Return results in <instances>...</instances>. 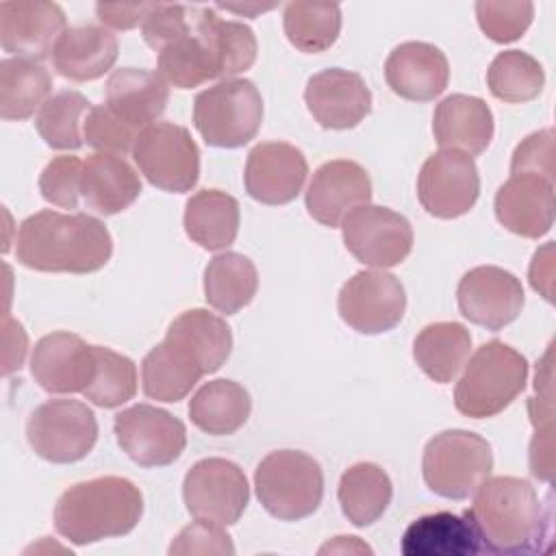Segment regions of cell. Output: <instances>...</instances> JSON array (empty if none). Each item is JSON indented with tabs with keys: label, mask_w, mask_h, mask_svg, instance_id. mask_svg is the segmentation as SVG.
I'll use <instances>...</instances> for the list:
<instances>
[{
	"label": "cell",
	"mask_w": 556,
	"mask_h": 556,
	"mask_svg": "<svg viewBox=\"0 0 556 556\" xmlns=\"http://www.w3.org/2000/svg\"><path fill=\"white\" fill-rule=\"evenodd\" d=\"M232 332L228 324L204 311L180 313L141 363V387L150 400L180 402L195 382L217 371L230 356Z\"/></svg>",
	"instance_id": "obj_1"
},
{
	"label": "cell",
	"mask_w": 556,
	"mask_h": 556,
	"mask_svg": "<svg viewBox=\"0 0 556 556\" xmlns=\"http://www.w3.org/2000/svg\"><path fill=\"white\" fill-rule=\"evenodd\" d=\"M113 254L106 226L85 213L39 211L20 224L15 256L35 271L91 274Z\"/></svg>",
	"instance_id": "obj_2"
},
{
	"label": "cell",
	"mask_w": 556,
	"mask_h": 556,
	"mask_svg": "<svg viewBox=\"0 0 556 556\" xmlns=\"http://www.w3.org/2000/svg\"><path fill=\"white\" fill-rule=\"evenodd\" d=\"M465 513L486 552L536 554L547 549L552 517L528 480L486 478Z\"/></svg>",
	"instance_id": "obj_3"
},
{
	"label": "cell",
	"mask_w": 556,
	"mask_h": 556,
	"mask_svg": "<svg viewBox=\"0 0 556 556\" xmlns=\"http://www.w3.org/2000/svg\"><path fill=\"white\" fill-rule=\"evenodd\" d=\"M143 495L135 482L102 476L72 484L54 506L56 532L74 545L124 536L139 523Z\"/></svg>",
	"instance_id": "obj_4"
},
{
	"label": "cell",
	"mask_w": 556,
	"mask_h": 556,
	"mask_svg": "<svg viewBox=\"0 0 556 556\" xmlns=\"http://www.w3.org/2000/svg\"><path fill=\"white\" fill-rule=\"evenodd\" d=\"M528 380V361L504 341L480 345L454 391L456 410L471 419H484L502 413L523 391Z\"/></svg>",
	"instance_id": "obj_5"
},
{
	"label": "cell",
	"mask_w": 556,
	"mask_h": 556,
	"mask_svg": "<svg viewBox=\"0 0 556 556\" xmlns=\"http://www.w3.org/2000/svg\"><path fill=\"white\" fill-rule=\"evenodd\" d=\"M254 489L258 502L271 517L298 521L319 508L324 473L313 456L298 450H278L258 463Z\"/></svg>",
	"instance_id": "obj_6"
},
{
	"label": "cell",
	"mask_w": 556,
	"mask_h": 556,
	"mask_svg": "<svg viewBox=\"0 0 556 556\" xmlns=\"http://www.w3.org/2000/svg\"><path fill=\"white\" fill-rule=\"evenodd\" d=\"M493 452L469 430H443L424 450L421 471L428 489L445 500H467L489 478Z\"/></svg>",
	"instance_id": "obj_7"
},
{
	"label": "cell",
	"mask_w": 556,
	"mask_h": 556,
	"mask_svg": "<svg viewBox=\"0 0 556 556\" xmlns=\"http://www.w3.org/2000/svg\"><path fill=\"white\" fill-rule=\"evenodd\" d=\"M261 122L263 98L248 78L219 80L195 96L193 124L208 146H245L256 137Z\"/></svg>",
	"instance_id": "obj_8"
},
{
	"label": "cell",
	"mask_w": 556,
	"mask_h": 556,
	"mask_svg": "<svg viewBox=\"0 0 556 556\" xmlns=\"http://www.w3.org/2000/svg\"><path fill=\"white\" fill-rule=\"evenodd\" d=\"M26 439L39 458L67 465L93 450L98 421L93 410L78 400H48L30 413Z\"/></svg>",
	"instance_id": "obj_9"
},
{
	"label": "cell",
	"mask_w": 556,
	"mask_h": 556,
	"mask_svg": "<svg viewBox=\"0 0 556 556\" xmlns=\"http://www.w3.org/2000/svg\"><path fill=\"white\" fill-rule=\"evenodd\" d=\"M132 159L146 180L167 193L191 191L200 176V150L185 126L156 122L143 128Z\"/></svg>",
	"instance_id": "obj_10"
},
{
	"label": "cell",
	"mask_w": 556,
	"mask_h": 556,
	"mask_svg": "<svg viewBox=\"0 0 556 556\" xmlns=\"http://www.w3.org/2000/svg\"><path fill=\"white\" fill-rule=\"evenodd\" d=\"M182 497L193 519L232 526L243 515L250 489L243 469L226 458H202L185 476Z\"/></svg>",
	"instance_id": "obj_11"
},
{
	"label": "cell",
	"mask_w": 556,
	"mask_h": 556,
	"mask_svg": "<svg viewBox=\"0 0 556 556\" xmlns=\"http://www.w3.org/2000/svg\"><path fill=\"white\" fill-rule=\"evenodd\" d=\"M113 430L122 452L141 467L172 465L187 445L185 424L152 404H135L117 413Z\"/></svg>",
	"instance_id": "obj_12"
},
{
	"label": "cell",
	"mask_w": 556,
	"mask_h": 556,
	"mask_svg": "<svg viewBox=\"0 0 556 556\" xmlns=\"http://www.w3.org/2000/svg\"><path fill=\"white\" fill-rule=\"evenodd\" d=\"M341 228L350 254L369 267H395L413 250L410 222L387 206H358L341 222Z\"/></svg>",
	"instance_id": "obj_13"
},
{
	"label": "cell",
	"mask_w": 556,
	"mask_h": 556,
	"mask_svg": "<svg viewBox=\"0 0 556 556\" xmlns=\"http://www.w3.org/2000/svg\"><path fill=\"white\" fill-rule=\"evenodd\" d=\"M341 319L363 334L393 330L406 311L402 282L382 269L356 271L339 291Z\"/></svg>",
	"instance_id": "obj_14"
},
{
	"label": "cell",
	"mask_w": 556,
	"mask_h": 556,
	"mask_svg": "<svg viewBox=\"0 0 556 556\" xmlns=\"http://www.w3.org/2000/svg\"><path fill=\"white\" fill-rule=\"evenodd\" d=\"M417 195L426 213L454 219L469 213L480 195V176L471 156L439 150L426 159L417 178Z\"/></svg>",
	"instance_id": "obj_15"
},
{
	"label": "cell",
	"mask_w": 556,
	"mask_h": 556,
	"mask_svg": "<svg viewBox=\"0 0 556 556\" xmlns=\"http://www.w3.org/2000/svg\"><path fill=\"white\" fill-rule=\"evenodd\" d=\"M460 315L486 330H502L515 321L523 308V287L519 278L495 265L469 269L456 289Z\"/></svg>",
	"instance_id": "obj_16"
},
{
	"label": "cell",
	"mask_w": 556,
	"mask_h": 556,
	"mask_svg": "<svg viewBox=\"0 0 556 556\" xmlns=\"http://www.w3.org/2000/svg\"><path fill=\"white\" fill-rule=\"evenodd\" d=\"M65 30V13L54 2H0V43L9 54L41 61L52 54Z\"/></svg>",
	"instance_id": "obj_17"
},
{
	"label": "cell",
	"mask_w": 556,
	"mask_h": 556,
	"mask_svg": "<svg viewBox=\"0 0 556 556\" xmlns=\"http://www.w3.org/2000/svg\"><path fill=\"white\" fill-rule=\"evenodd\" d=\"M554 176L515 172L495 193L497 222L526 239H539L554 226Z\"/></svg>",
	"instance_id": "obj_18"
},
{
	"label": "cell",
	"mask_w": 556,
	"mask_h": 556,
	"mask_svg": "<svg viewBox=\"0 0 556 556\" xmlns=\"http://www.w3.org/2000/svg\"><path fill=\"white\" fill-rule=\"evenodd\" d=\"M30 374L48 393H83L96 374L93 345L72 332H50L33 348Z\"/></svg>",
	"instance_id": "obj_19"
},
{
	"label": "cell",
	"mask_w": 556,
	"mask_h": 556,
	"mask_svg": "<svg viewBox=\"0 0 556 556\" xmlns=\"http://www.w3.org/2000/svg\"><path fill=\"white\" fill-rule=\"evenodd\" d=\"M308 174L306 156L285 141L254 146L245 163V191L261 204L278 206L298 198Z\"/></svg>",
	"instance_id": "obj_20"
},
{
	"label": "cell",
	"mask_w": 556,
	"mask_h": 556,
	"mask_svg": "<svg viewBox=\"0 0 556 556\" xmlns=\"http://www.w3.org/2000/svg\"><path fill=\"white\" fill-rule=\"evenodd\" d=\"M304 100L315 122L332 130L354 128L371 111V91L363 76L341 67H328L311 76Z\"/></svg>",
	"instance_id": "obj_21"
},
{
	"label": "cell",
	"mask_w": 556,
	"mask_h": 556,
	"mask_svg": "<svg viewBox=\"0 0 556 556\" xmlns=\"http://www.w3.org/2000/svg\"><path fill=\"white\" fill-rule=\"evenodd\" d=\"M369 174L358 163L345 159L324 163L306 189L308 215L328 228H337L354 208L369 204Z\"/></svg>",
	"instance_id": "obj_22"
},
{
	"label": "cell",
	"mask_w": 556,
	"mask_h": 556,
	"mask_svg": "<svg viewBox=\"0 0 556 556\" xmlns=\"http://www.w3.org/2000/svg\"><path fill=\"white\" fill-rule=\"evenodd\" d=\"M384 78L393 93L413 102L439 98L450 80L445 54L426 41H406L393 48L384 63Z\"/></svg>",
	"instance_id": "obj_23"
},
{
	"label": "cell",
	"mask_w": 556,
	"mask_h": 556,
	"mask_svg": "<svg viewBox=\"0 0 556 556\" xmlns=\"http://www.w3.org/2000/svg\"><path fill=\"white\" fill-rule=\"evenodd\" d=\"M106 109L124 124L141 132L152 126L169 100L167 83L150 70H115L104 85Z\"/></svg>",
	"instance_id": "obj_24"
},
{
	"label": "cell",
	"mask_w": 556,
	"mask_h": 556,
	"mask_svg": "<svg viewBox=\"0 0 556 556\" xmlns=\"http://www.w3.org/2000/svg\"><path fill=\"white\" fill-rule=\"evenodd\" d=\"M432 132L441 150L478 156L493 139V113L489 104L476 96L452 93L437 104Z\"/></svg>",
	"instance_id": "obj_25"
},
{
	"label": "cell",
	"mask_w": 556,
	"mask_h": 556,
	"mask_svg": "<svg viewBox=\"0 0 556 556\" xmlns=\"http://www.w3.org/2000/svg\"><path fill=\"white\" fill-rule=\"evenodd\" d=\"M117 37L96 24L67 28L52 50L54 70L70 80L87 83L104 76L117 61Z\"/></svg>",
	"instance_id": "obj_26"
},
{
	"label": "cell",
	"mask_w": 556,
	"mask_h": 556,
	"mask_svg": "<svg viewBox=\"0 0 556 556\" xmlns=\"http://www.w3.org/2000/svg\"><path fill=\"white\" fill-rule=\"evenodd\" d=\"M139 193L141 180L122 156L96 152L83 161L80 195L96 213L115 215L126 211Z\"/></svg>",
	"instance_id": "obj_27"
},
{
	"label": "cell",
	"mask_w": 556,
	"mask_h": 556,
	"mask_svg": "<svg viewBox=\"0 0 556 556\" xmlns=\"http://www.w3.org/2000/svg\"><path fill=\"white\" fill-rule=\"evenodd\" d=\"M478 552H482L480 536L467 513L424 515L402 536L404 556H476Z\"/></svg>",
	"instance_id": "obj_28"
},
{
	"label": "cell",
	"mask_w": 556,
	"mask_h": 556,
	"mask_svg": "<svg viewBox=\"0 0 556 556\" xmlns=\"http://www.w3.org/2000/svg\"><path fill=\"white\" fill-rule=\"evenodd\" d=\"M185 232L204 250H226L239 232V202L219 189H202L187 200Z\"/></svg>",
	"instance_id": "obj_29"
},
{
	"label": "cell",
	"mask_w": 556,
	"mask_h": 556,
	"mask_svg": "<svg viewBox=\"0 0 556 556\" xmlns=\"http://www.w3.org/2000/svg\"><path fill=\"white\" fill-rule=\"evenodd\" d=\"M471 352V334L458 321L428 324L413 343L419 369L434 382L447 384L465 367Z\"/></svg>",
	"instance_id": "obj_30"
},
{
	"label": "cell",
	"mask_w": 556,
	"mask_h": 556,
	"mask_svg": "<svg viewBox=\"0 0 556 556\" xmlns=\"http://www.w3.org/2000/svg\"><path fill=\"white\" fill-rule=\"evenodd\" d=\"M250 393L235 380H211L189 400V417L206 434L224 437L237 432L250 417Z\"/></svg>",
	"instance_id": "obj_31"
},
{
	"label": "cell",
	"mask_w": 556,
	"mask_h": 556,
	"mask_svg": "<svg viewBox=\"0 0 556 556\" xmlns=\"http://www.w3.org/2000/svg\"><path fill=\"white\" fill-rule=\"evenodd\" d=\"M195 30L211 48L219 67V78L228 80L254 65L258 46L250 26L222 20L215 9L195 7Z\"/></svg>",
	"instance_id": "obj_32"
},
{
	"label": "cell",
	"mask_w": 556,
	"mask_h": 556,
	"mask_svg": "<svg viewBox=\"0 0 556 556\" xmlns=\"http://www.w3.org/2000/svg\"><path fill=\"white\" fill-rule=\"evenodd\" d=\"M339 504L348 521L358 528L371 526L391 504L393 484L376 463H356L339 480Z\"/></svg>",
	"instance_id": "obj_33"
},
{
	"label": "cell",
	"mask_w": 556,
	"mask_h": 556,
	"mask_svg": "<svg viewBox=\"0 0 556 556\" xmlns=\"http://www.w3.org/2000/svg\"><path fill=\"white\" fill-rule=\"evenodd\" d=\"M256 289V267L239 252H222L204 269V298L219 313H239L254 300Z\"/></svg>",
	"instance_id": "obj_34"
},
{
	"label": "cell",
	"mask_w": 556,
	"mask_h": 556,
	"mask_svg": "<svg viewBox=\"0 0 556 556\" xmlns=\"http://www.w3.org/2000/svg\"><path fill=\"white\" fill-rule=\"evenodd\" d=\"M52 78L48 70L33 59L0 61V115L7 122L28 119L35 109L48 100Z\"/></svg>",
	"instance_id": "obj_35"
},
{
	"label": "cell",
	"mask_w": 556,
	"mask_h": 556,
	"mask_svg": "<svg viewBox=\"0 0 556 556\" xmlns=\"http://www.w3.org/2000/svg\"><path fill=\"white\" fill-rule=\"evenodd\" d=\"M167 85H174L178 89H191L206 80L219 78L217 61L211 52V48L204 43V39L193 28L185 35L172 39L167 46L159 50V72H156Z\"/></svg>",
	"instance_id": "obj_36"
},
{
	"label": "cell",
	"mask_w": 556,
	"mask_h": 556,
	"mask_svg": "<svg viewBox=\"0 0 556 556\" xmlns=\"http://www.w3.org/2000/svg\"><path fill=\"white\" fill-rule=\"evenodd\" d=\"M285 35L300 52L328 50L341 30V9L319 2H289L282 15Z\"/></svg>",
	"instance_id": "obj_37"
},
{
	"label": "cell",
	"mask_w": 556,
	"mask_h": 556,
	"mask_svg": "<svg viewBox=\"0 0 556 556\" xmlns=\"http://www.w3.org/2000/svg\"><path fill=\"white\" fill-rule=\"evenodd\" d=\"M545 83L541 63L521 50L500 52L486 72V85L491 93L510 104H523L534 100Z\"/></svg>",
	"instance_id": "obj_38"
},
{
	"label": "cell",
	"mask_w": 556,
	"mask_h": 556,
	"mask_svg": "<svg viewBox=\"0 0 556 556\" xmlns=\"http://www.w3.org/2000/svg\"><path fill=\"white\" fill-rule=\"evenodd\" d=\"M89 109L91 102L83 93L59 91L41 104L35 117V128L54 150H78L85 141L80 135V122H85L83 115H87Z\"/></svg>",
	"instance_id": "obj_39"
},
{
	"label": "cell",
	"mask_w": 556,
	"mask_h": 556,
	"mask_svg": "<svg viewBox=\"0 0 556 556\" xmlns=\"http://www.w3.org/2000/svg\"><path fill=\"white\" fill-rule=\"evenodd\" d=\"M96 374L83 395L100 408H115L132 400L137 393V367L135 363L113 352L111 348L93 345Z\"/></svg>",
	"instance_id": "obj_40"
},
{
	"label": "cell",
	"mask_w": 556,
	"mask_h": 556,
	"mask_svg": "<svg viewBox=\"0 0 556 556\" xmlns=\"http://www.w3.org/2000/svg\"><path fill=\"white\" fill-rule=\"evenodd\" d=\"M476 17L482 33L497 43H508L519 39L532 17V2H508V0H480L476 2Z\"/></svg>",
	"instance_id": "obj_41"
},
{
	"label": "cell",
	"mask_w": 556,
	"mask_h": 556,
	"mask_svg": "<svg viewBox=\"0 0 556 556\" xmlns=\"http://www.w3.org/2000/svg\"><path fill=\"white\" fill-rule=\"evenodd\" d=\"M137 137L139 132L124 124L119 117H115L104 104L91 106L85 115L83 139L98 152L124 156L126 152H132Z\"/></svg>",
	"instance_id": "obj_42"
},
{
	"label": "cell",
	"mask_w": 556,
	"mask_h": 556,
	"mask_svg": "<svg viewBox=\"0 0 556 556\" xmlns=\"http://www.w3.org/2000/svg\"><path fill=\"white\" fill-rule=\"evenodd\" d=\"M80 172L83 161L78 156L65 154L52 159L39 176V191L43 200L61 208H76L80 195Z\"/></svg>",
	"instance_id": "obj_43"
},
{
	"label": "cell",
	"mask_w": 556,
	"mask_h": 556,
	"mask_svg": "<svg viewBox=\"0 0 556 556\" xmlns=\"http://www.w3.org/2000/svg\"><path fill=\"white\" fill-rule=\"evenodd\" d=\"M193 22H195V7L152 4L146 20L141 22V35H143V41L159 52L172 39L191 30Z\"/></svg>",
	"instance_id": "obj_44"
},
{
	"label": "cell",
	"mask_w": 556,
	"mask_h": 556,
	"mask_svg": "<svg viewBox=\"0 0 556 556\" xmlns=\"http://www.w3.org/2000/svg\"><path fill=\"white\" fill-rule=\"evenodd\" d=\"M169 554H235V545L222 526L198 521L182 528L169 545Z\"/></svg>",
	"instance_id": "obj_45"
},
{
	"label": "cell",
	"mask_w": 556,
	"mask_h": 556,
	"mask_svg": "<svg viewBox=\"0 0 556 556\" xmlns=\"http://www.w3.org/2000/svg\"><path fill=\"white\" fill-rule=\"evenodd\" d=\"M534 172L554 176V130L545 128L526 137L513 152L510 174Z\"/></svg>",
	"instance_id": "obj_46"
},
{
	"label": "cell",
	"mask_w": 556,
	"mask_h": 556,
	"mask_svg": "<svg viewBox=\"0 0 556 556\" xmlns=\"http://www.w3.org/2000/svg\"><path fill=\"white\" fill-rule=\"evenodd\" d=\"M152 4H96V13L102 24L115 28V30H128L141 24L148 15Z\"/></svg>",
	"instance_id": "obj_47"
},
{
	"label": "cell",
	"mask_w": 556,
	"mask_h": 556,
	"mask_svg": "<svg viewBox=\"0 0 556 556\" xmlns=\"http://www.w3.org/2000/svg\"><path fill=\"white\" fill-rule=\"evenodd\" d=\"M552 250H554L552 243H547L543 250H536L534 258H532V265H530V285H532V289L541 291L545 295V300H549V302L554 300L552 298V276H554V271H552V261H554Z\"/></svg>",
	"instance_id": "obj_48"
}]
</instances>
